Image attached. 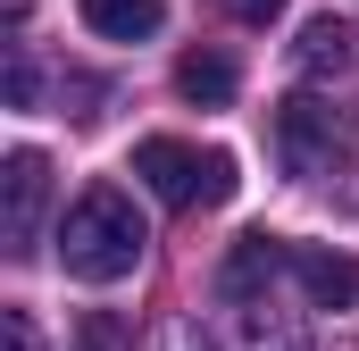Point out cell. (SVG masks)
<instances>
[{"label": "cell", "instance_id": "obj_1", "mask_svg": "<svg viewBox=\"0 0 359 351\" xmlns=\"http://www.w3.org/2000/svg\"><path fill=\"white\" fill-rule=\"evenodd\" d=\"M142 243H151L142 209H134L117 184H92L84 201L67 209V226H59V267L84 276V284H117V276L142 267Z\"/></svg>", "mask_w": 359, "mask_h": 351}, {"label": "cell", "instance_id": "obj_2", "mask_svg": "<svg viewBox=\"0 0 359 351\" xmlns=\"http://www.w3.org/2000/svg\"><path fill=\"white\" fill-rule=\"evenodd\" d=\"M134 176H142L168 209H217V201H234V159H226V151H192L176 134L134 143Z\"/></svg>", "mask_w": 359, "mask_h": 351}, {"label": "cell", "instance_id": "obj_3", "mask_svg": "<svg viewBox=\"0 0 359 351\" xmlns=\"http://www.w3.org/2000/svg\"><path fill=\"white\" fill-rule=\"evenodd\" d=\"M0 192H8V218H0L8 251H34V234H42V201H50V159H42V151H8Z\"/></svg>", "mask_w": 359, "mask_h": 351}, {"label": "cell", "instance_id": "obj_4", "mask_svg": "<svg viewBox=\"0 0 359 351\" xmlns=\"http://www.w3.org/2000/svg\"><path fill=\"white\" fill-rule=\"evenodd\" d=\"M226 351H309V335L268 293H226Z\"/></svg>", "mask_w": 359, "mask_h": 351}, {"label": "cell", "instance_id": "obj_5", "mask_svg": "<svg viewBox=\"0 0 359 351\" xmlns=\"http://www.w3.org/2000/svg\"><path fill=\"white\" fill-rule=\"evenodd\" d=\"M276 151H284L292 176H318L326 159H334V117H326L309 92H292V100L276 109Z\"/></svg>", "mask_w": 359, "mask_h": 351}, {"label": "cell", "instance_id": "obj_6", "mask_svg": "<svg viewBox=\"0 0 359 351\" xmlns=\"http://www.w3.org/2000/svg\"><path fill=\"white\" fill-rule=\"evenodd\" d=\"M292 276H301V293L318 310H351L359 301V260L326 251V243H292Z\"/></svg>", "mask_w": 359, "mask_h": 351}, {"label": "cell", "instance_id": "obj_7", "mask_svg": "<svg viewBox=\"0 0 359 351\" xmlns=\"http://www.w3.org/2000/svg\"><path fill=\"white\" fill-rule=\"evenodd\" d=\"M351 59H359V51H351V25H343V17H309L301 42H292V67H301L309 84H343Z\"/></svg>", "mask_w": 359, "mask_h": 351}, {"label": "cell", "instance_id": "obj_8", "mask_svg": "<svg viewBox=\"0 0 359 351\" xmlns=\"http://www.w3.org/2000/svg\"><path fill=\"white\" fill-rule=\"evenodd\" d=\"M276 267H292V243H284V234H243L234 260L217 267V293H268Z\"/></svg>", "mask_w": 359, "mask_h": 351}, {"label": "cell", "instance_id": "obj_9", "mask_svg": "<svg viewBox=\"0 0 359 351\" xmlns=\"http://www.w3.org/2000/svg\"><path fill=\"white\" fill-rule=\"evenodd\" d=\"M76 8H84V25L100 34V42H151L159 17H168L159 0H76Z\"/></svg>", "mask_w": 359, "mask_h": 351}, {"label": "cell", "instance_id": "obj_10", "mask_svg": "<svg viewBox=\"0 0 359 351\" xmlns=\"http://www.w3.org/2000/svg\"><path fill=\"white\" fill-rule=\"evenodd\" d=\"M176 92L201 100V109H226V100H234V59H226V51H184L176 59Z\"/></svg>", "mask_w": 359, "mask_h": 351}, {"label": "cell", "instance_id": "obj_11", "mask_svg": "<svg viewBox=\"0 0 359 351\" xmlns=\"http://www.w3.org/2000/svg\"><path fill=\"white\" fill-rule=\"evenodd\" d=\"M142 351H209V343H201V326H192V318H159Z\"/></svg>", "mask_w": 359, "mask_h": 351}, {"label": "cell", "instance_id": "obj_12", "mask_svg": "<svg viewBox=\"0 0 359 351\" xmlns=\"http://www.w3.org/2000/svg\"><path fill=\"white\" fill-rule=\"evenodd\" d=\"M0 343H8V351H42V335H34L25 310H0Z\"/></svg>", "mask_w": 359, "mask_h": 351}, {"label": "cell", "instance_id": "obj_13", "mask_svg": "<svg viewBox=\"0 0 359 351\" xmlns=\"http://www.w3.org/2000/svg\"><path fill=\"white\" fill-rule=\"evenodd\" d=\"M226 17H243V25H268V17H284V0H226Z\"/></svg>", "mask_w": 359, "mask_h": 351}, {"label": "cell", "instance_id": "obj_14", "mask_svg": "<svg viewBox=\"0 0 359 351\" xmlns=\"http://www.w3.org/2000/svg\"><path fill=\"white\" fill-rule=\"evenodd\" d=\"M8 109H34V67L25 59H8Z\"/></svg>", "mask_w": 359, "mask_h": 351}, {"label": "cell", "instance_id": "obj_15", "mask_svg": "<svg viewBox=\"0 0 359 351\" xmlns=\"http://www.w3.org/2000/svg\"><path fill=\"white\" fill-rule=\"evenodd\" d=\"M84 351H117V326H109V318H92V326H84Z\"/></svg>", "mask_w": 359, "mask_h": 351}]
</instances>
